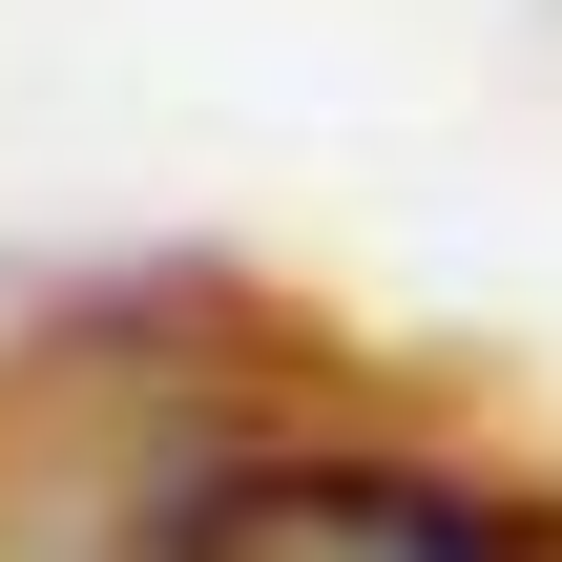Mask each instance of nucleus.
<instances>
[{
  "mask_svg": "<svg viewBox=\"0 0 562 562\" xmlns=\"http://www.w3.org/2000/svg\"><path fill=\"white\" fill-rule=\"evenodd\" d=\"M146 562H542L501 501L459 480H375V459H271V480H209Z\"/></svg>",
  "mask_w": 562,
  "mask_h": 562,
  "instance_id": "obj_1",
  "label": "nucleus"
}]
</instances>
